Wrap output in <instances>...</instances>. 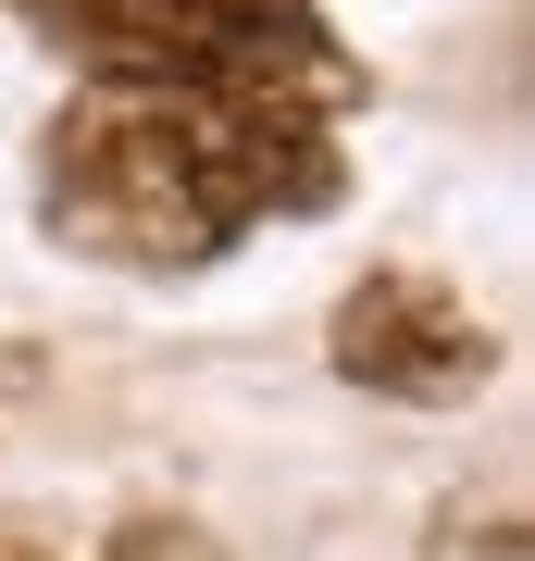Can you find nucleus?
Wrapping results in <instances>:
<instances>
[{
    "label": "nucleus",
    "instance_id": "obj_1",
    "mask_svg": "<svg viewBox=\"0 0 535 561\" xmlns=\"http://www.w3.org/2000/svg\"><path fill=\"white\" fill-rule=\"evenodd\" d=\"M324 101L275 88H75L38 138V225L125 275H199L349 187Z\"/></svg>",
    "mask_w": 535,
    "mask_h": 561
},
{
    "label": "nucleus",
    "instance_id": "obj_5",
    "mask_svg": "<svg viewBox=\"0 0 535 561\" xmlns=\"http://www.w3.org/2000/svg\"><path fill=\"white\" fill-rule=\"evenodd\" d=\"M0 561H50V549H38V537H25V524H0Z\"/></svg>",
    "mask_w": 535,
    "mask_h": 561
},
{
    "label": "nucleus",
    "instance_id": "obj_4",
    "mask_svg": "<svg viewBox=\"0 0 535 561\" xmlns=\"http://www.w3.org/2000/svg\"><path fill=\"white\" fill-rule=\"evenodd\" d=\"M100 561H224V549L199 537V524H175V512H150V524H125V537L100 549Z\"/></svg>",
    "mask_w": 535,
    "mask_h": 561
},
{
    "label": "nucleus",
    "instance_id": "obj_6",
    "mask_svg": "<svg viewBox=\"0 0 535 561\" xmlns=\"http://www.w3.org/2000/svg\"><path fill=\"white\" fill-rule=\"evenodd\" d=\"M0 13H13V0H0Z\"/></svg>",
    "mask_w": 535,
    "mask_h": 561
},
{
    "label": "nucleus",
    "instance_id": "obj_2",
    "mask_svg": "<svg viewBox=\"0 0 535 561\" xmlns=\"http://www.w3.org/2000/svg\"><path fill=\"white\" fill-rule=\"evenodd\" d=\"M75 88H275V101H361L324 0H25Z\"/></svg>",
    "mask_w": 535,
    "mask_h": 561
},
{
    "label": "nucleus",
    "instance_id": "obj_3",
    "mask_svg": "<svg viewBox=\"0 0 535 561\" xmlns=\"http://www.w3.org/2000/svg\"><path fill=\"white\" fill-rule=\"evenodd\" d=\"M324 350H337L349 387H374V400H474L498 375V337L486 312L461 300V287L411 275V262H386V275H361L337 324H324Z\"/></svg>",
    "mask_w": 535,
    "mask_h": 561
}]
</instances>
